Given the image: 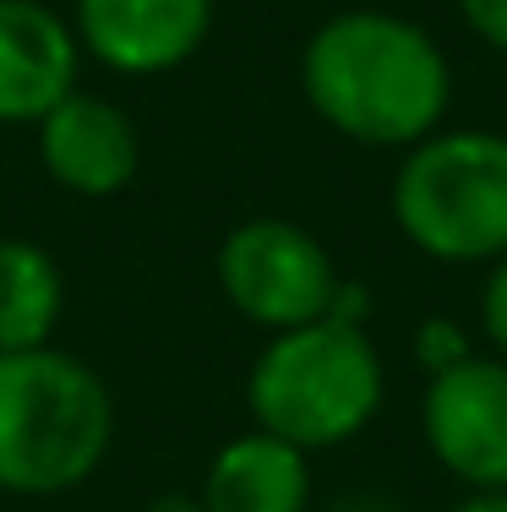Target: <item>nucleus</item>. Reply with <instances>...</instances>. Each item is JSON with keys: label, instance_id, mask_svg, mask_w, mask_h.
<instances>
[{"label": "nucleus", "instance_id": "obj_14", "mask_svg": "<svg viewBox=\"0 0 507 512\" xmlns=\"http://www.w3.org/2000/svg\"><path fill=\"white\" fill-rule=\"evenodd\" d=\"M458 17L486 50L507 55V0H458Z\"/></svg>", "mask_w": 507, "mask_h": 512}, {"label": "nucleus", "instance_id": "obj_4", "mask_svg": "<svg viewBox=\"0 0 507 512\" xmlns=\"http://www.w3.org/2000/svg\"><path fill=\"white\" fill-rule=\"evenodd\" d=\"M393 224L431 262L469 267L507 256V137L464 126L404 148Z\"/></svg>", "mask_w": 507, "mask_h": 512}, {"label": "nucleus", "instance_id": "obj_11", "mask_svg": "<svg viewBox=\"0 0 507 512\" xmlns=\"http://www.w3.org/2000/svg\"><path fill=\"white\" fill-rule=\"evenodd\" d=\"M60 306H66V284L55 256L33 240L6 235L0 240V355L50 344Z\"/></svg>", "mask_w": 507, "mask_h": 512}, {"label": "nucleus", "instance_id": "obj_8", "mask_svg": "<svg viewBox=\"0 0 507 512\" xmlns=\"http://www.w3.org/2000/svg\"><path fill=\"white\" fill-rule=\"evenodd\" d=\"M39 158L55 186L77 197H115L137 180L142 142L115 99L77 88L39 120Z\"/></svg>", "mask_w": 507, "mask_h": 512}, {"label": "nucleus", "instance_id": "obj_13", "mask_svg": "<svg viewBox=\"0 0 507 512\" xmlns=\"http://www.w3.org/2000/svg\"><path fill=\"white\" fill-rule=\"evenodd\" d=\"M480 333L497 349V360H507V256H497L480 289Z\"/></svg>", "mask_w": 507, "mask_h": 512}, {"label": "nucleus", "instance_id": "obj_1", "mask_svg": "<svg viewBox=\"0 0 507 512\" xmlns=\"http://www.w3.org/2000/svg\"><path fill=\"white\" fill-rule=\"evenodd\" d=\"M306 104L360 148H415L442 131L453 66L420 22L398 11H338L300 55Z\"/></svg>", "mask_w": 507, "mask_h": 512}, {"label": "nucleus", "instance_id": "obj_9", "mask_svg": "<svg viewBox=\"0 0 507 512\" xmlns=\"http://www.w3.org/2000/svg\"><path fill=\"white\" fill-rule=\"evenodd\" d=\"M82 44L44 0H0V126H39L77 93Z\"/></svg>", "mask_w": 507, "mask_h": 512}, {"label": "nucleus", "instance_id": "obj_3", "mask_svg": "<svg viewBox=\"0 0 507 512\" xmlns=\"http://www.w3.org/2000/svg\"><path fill=\"white\" fill-rule=\"evenodd\" d=\"M388 371L366 322L317 316L306 327L273 333L246 376V404L257 431L279 436L300 453H322L360 436L382 409Z\"/></svg>", "mask_w": 507, "mask_h": 512}, {"label": "nucleus", "instance_id": "obj_10", "mask_svg": "<svg viewBox=\"0 0 507 512\" xmlns=\"http://www.w3.org/2000/svg\"><path fill=\"white\" fill-rule=\"evenodd\" d=\"M311 502V469L300 447L279 442L268 431H246L224 442L202 480L208 512H306Z\"/></svg>", "mask_w": 507, "mask_h": 512}, {"label": "nucleus", "instance_id": "obj_12", "mask_svg": "<svg viewBox=\"0 0 507 512\" xmlns=\"http://www.w3.org/2000/svg\"><path fill=\"white\" fill-rule=\"evenodd\" d=\"M415 360L426 365V376H437V371H448V365L469 360L464 327L448 322V316H431V322H420V327H415Z\"/></svg>", "mask_w": 507, "mask_h": 512}, {"label": "nucleus", "instance_id": "obj_16", "mask_svg": "<svg viewBox=\"0 0 507 512\" xmlns=\"http://www.w3.org/2000/svg\"><path fill=\"white\" fill-rule=\"evenodd\" d=\"M148 512H208L202 507V496H180V491H169V496H159Z\"/></svg>", "mask_w": 507, "mask_h": 512}, {"label": "nucleus", "instance_id": "obj_17", "mask_svg": "<svg viewBox=\"0 0 507 512\" xmlns=\"http://www.w3.org/2000/svg\"><path fill=\"white\" fill-rule=\"evenodd\" d=\"M338 512H398L393 502H382V496H355V502H344Z\"/></svg>", "mask_w": 507, "mask_h": 512}, {"label": "nucleus", "instance_id": "obj_15", "mask_svg": "<svg viewBox=\"0 0 507 512\" xmlns=\"http://www.w3.org/2000/svg\"><path fill=\"white\" fill-rule=\"evenodd\" d=\"M453 512H507V491H475L469 502H458Z\"/></svg>", "mask_w": 507, "mask_h": 512}, {"label": "nucleus", "instance_id": "obj_7", "mask_svg": "<svg viewBox=\"0 0 507 512\" xmlns=\"http://www.w3.org/2000/svg\"><path fill=\"white\" fill-rule=\"evenodd\" d=\"M213 28V0H77L71 33L82 55L120 77H159L186 66Z\"/></svg>", "mask_w": 507, "mask_h": 512}, {"label": "nucleus", "instance_id": "obj_5", "mask_svg": "<svg viewBox=\"0 0 507 512\" xmlns=\"http://www.w3.org/2000/svg\"><path fill=\"white\" fill-rule=\"evenodd\" d=\"M219 289L246 322L289 333L328 316L344 278L311 229L289 218H246L219 246Z\"/></svg>", "mask_w": 507, "mask_h": 512}, {"label": "nucleus", "instance_id": "obj_2", "mask_svg": "<svg viewBox=\"0 0 507 512\" xmlns=\"http://www.w3.org/2000/svg\"><path fill=\"white\" fill-rule=\"evenodd\" d=\"M115 442V404L93 365L66 349L0 355V491L60 496L99 474Z\"/></svg>", "mask_w": 507, "mask_h": 512}, {"label": "nucleus", "instance_id": "obj_6", "mask_svg": "<svg viewBox=\"0 0 507 512\" xmlns=\"http://www.w3.org/2000/svg\"><path fill=\"white\" fill-rule=\"evenodd\" d=\"M420 436L469 491H507V360L469 355L426 376Z\"/></svg>", "mask_w": 507, "mask_h": 512}]
</instances>
